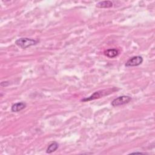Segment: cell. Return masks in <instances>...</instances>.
<instances>
[{
  "label": "cell",
  "instance_id": "6da1fadb",
  "mask_svg": "<svg viewBox=\"0 0 155 155\" xmlns=\"http://www.w3.org/2000/svg\"><path fill=\"white\" fill-rule=\"evenodd\" d=\"M39 41L28 38H20L15 41V44L21 48H27L38 43Z\"/></svg>",
  "mask_w": 155,
  "mask_h": 155
},
{
  "label": "cell",
  "instance_id": "7a4b0ae2",
  "mask_svg": "<svg viewBox=\"0 0 155 155\" xmlns=\"http://www.w3.org/2000/svg\"><path fill=\"white\" fill-rule=\"evenodd\" d=\"M114 90H116L115 88L99 90V91L94 92L93 94H92L89 97H85V98H84V99H81V101H82V102H87V101H92V100H94V99H96L100 98L101 97H103L104 96H106L107 94H109L113 93Z\"/></svg>",
  "mask_w": 155,
  "mask_h": 155
},
{
  "label": "cell",
  "instance_id": "3957f363",
  "mask_svg": "<svg viewBox=\"0 0 155 155\" xmlns=\"http://www.w3.org/2000/svg\"><path fill=\"white\" fill-rule=\"evenodd\" d=\"M131 100V97L129 96H119L114 99H113L111 102V105L113 107H118L120 105H122L126 104H128Z\"/></svg>",
  "mask_w": 155,
  "mask_h": 155
},
{
  "label": "cell",
  "instance_id": "277c9868",
  "mask_svg": "<svg viewBox=\"0 0 155 155\" xmlns=\"http://www.w3.org/2000/svg\"><path fill=\"white\" fill-rule=\"evenodd\" d=\"M143 62V58L140 56H135L130 58L125 63V66L129 67H136L140 65Z\"/></svg>",
  "mask_w": 155,
  "mask_h": 155
},
{
  "label": "cell",
  "instance_id": "5b68a950",
  "mask_svg": "<svg viewBox=\"0 0 155 155\" xmlns=\"http://www.w3.org/2000/svg\"><path fill=\"white\" fill-rule=\"evenodd\" d=\"M26 107V104L22 102H16L12 105L11 108V111L12 112H18L23 109H24Z\"/></svg>",
  "mask_w": 155,
  "mask_h": 155
},
{
  "label": "cell",
  "instance_id": "8992f818",
  "mask_svg": "<svg viewBox=\"0 0 155 155\" xmlns=\"http://www.w3.org/2000/svg\"><path fill=\"white\" fill-rule=\"evenodd\" d=\"M104 54L108 58H113L116 57L119 54V51L116 48H110L105 51Z\"/></svg>",
  "mask_w": 155,
  "mask_h": 155
},
{
  "label": "cell",
  "instance_id": "52a82bcc",
  "mask_svg": "<svg viewBox=\"0 0 155 155\" xmlns=\"http://www.w3.org/2000/svg\"><path fill=\"white\" fill-rule=\"evenodd\" d=\"M113 4L110 1H100L96 4V6L98 8H110L113 6Z\"/></svg>",
  "mask_w": 155,
  "mask_h": 155
},
{
  "label": "cell",
  "instance_id": "ba28073f",
  "mask_svg": "<svg viewBox=\"0 0 155 155\" xmlns=\"http://www.w3.org/2000/svg\"><path fill=\"white\" fill-rule=\"evenodd\" d=\"M58 147H59V144L56 142H53L48 145L46 150V153L50 154L53 152H54L58 149Z\"/></svg>",
  "mask_w": 155,
  "mask_h": 155
},
{
  "label": "cell",
  "instance_id": "9c48e42d",
  "mask_svg": "<svg viewBox=\"0 0 155 155\" xmlns=\"http://www.w3.org/2000/svg\"><path fill=\"white\" fill-rule=\"evenodd\" d=\"M132 154H145V153H142V152H133V153H131Z\"/></svg>",
  "mask_w": 155,
  "mask_h": 155
}]
</instances>
